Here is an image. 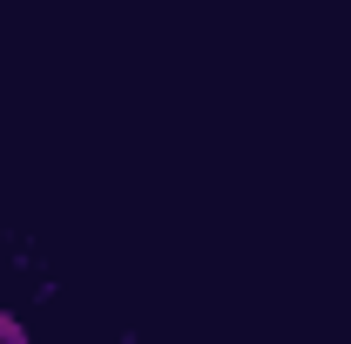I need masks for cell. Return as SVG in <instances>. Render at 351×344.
<instances>
[{
	"label": "cell",
	"instance_id": "6da1fadb",
	"mask_svg": "<svg viewBox=\"0 0 351 344\" xmlns=\"http://www.w3.org/2000/svg\"><path fill=\"white\" fill-rule=\"evenodd\" d=\"M0 344H34L21 324H14V310H0Z\"/></svg>",
	"mask_w": 351,
	"mask_h": 344
}]
</instances>
